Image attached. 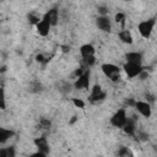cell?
<instances>
[{
    "label": "cell",
    "instance_id": "obj_1",
    "mask_svg": "<svg viewBox=\"0 0 157 157\" xmlns=\"http://www.w3.org/2000/svg\"><path fill=\"white\" fill-rule=\"evenodd\" d=\"M157 23V16H152L150 18H146L137 23V31L140 36L145 39H148L152 36V32L155 29V26Z\"/></svg>",
    "mask_w": 157,
    "mask_h": 157
},
{
    "label": "cell",
    "instance_id": "obj_2",
    "mask_svg": "<svg viewBox=\"0 0 157 157\" xmlns=\"http://www.w3.org/2000/svg\"><path fill=\"white\" fill-rule=\"evenodd\" d=\"M101 70L103 72V75L112 82H118L120 80V74H121V69L115 65V64H112V63H105V64H102L101 66Z\"/></svg>",
    "mask_w": 157,
    "mask_h": 157
},
{
    "label": "cell",
    "instance_id": "obj_3",
    "mask_svg": "<svg viewBox=\"0 0 157 157\" xmlns=\"http://www.w3.org/2000/svg\"><path fill=\"white\" fill-rule=\"evenodd\" d=\"M128 118H129V117H128V114H126V109H125V108H119V109L112 115L109 123H110L112 126H114V128H117V129H123L124 125H125L126 121H128Z\"/></svg>",
    "mask_w": 157,
    "mask_h": 157
},
{
    "label": "cell",
    "instance_id": "obj_4",
    "mask_svg": "<svg viewBox=\"0 0 157 157\" xmlns=\"http://www.w3.org/2000/svg\"><path fill=\"white\" fill-rule=\"evenodd\" d=\"M107 97V93L105 91H103L102 86L96 83L92 86L91 88V92H90V96H88V101L93 104H98V103H102Z\"/></svg>",
    "mask_w": 157,
    "mask_h": 157
},
{
    "label": "cell",
    "instance_id": "obj_5",
    "mask_svg": "<svg viewBox=\"0 0 157 157\" xmlns=\"http://www.w3.org/2000/svg\"><path fill=\"white\" fill-rule=\"evenodd\" d=\"M123 70L129 78H135L141 75V72L145 70V67L142 66V64H134V63L125 61V64L123 65Z\"/></svg>",
    "mask_w": 157,
    "mask_h": 157
},
{
    "label": "cell",
    "instance_id": "obj_6",
    "mask_svg": "<svg viewBox=\"0 0 157 157\" xmlns=\"http://www.w3.org/2000/svg\"><path fill=\"white\" fill-rule=\"evenodd\" d=\"M90 83H91V71H90V69H87L80 77H77L74 81L72 85H74L75 90H88Z\"/></svg>",
    "mask_w": 157,
    "mask_h": 157
},
{
    "label": "cell",
    "instance_id": "obj_7",
    "mask_svg": "<svg viewBox=\"0 0 157 157\" xmlns=\"http://www.w3.org/2000/svg\"><path fill=\"white\" fill-rule=\"evenodd\" d=\"M137 113L140 115H142L144 118H150L151 114H152V108H151V104L146 101H136L135 103V107H134Z\"/></svg>",
    "mask_w": 157,
    "mask_h": 157
},
{
    "label": "cell",
    "instance_id": "obj_8",
    "mask_svg": "<svg viewBox=\"0 0 157 157\" xmlns=\"http://www.w3.org/2000/svg\"><path fill=\"white\" fill-rule=\"evenodd\" d=\"M33 144L37 147V151L38 152H42V153H45V155H48L50 152V147H49V142H48L47 136L42 135V136L36 137L33 140Z\"/></svg>",
    "mask_w": 157,
    "mask_h": 157
},
{
    "label": "cell",
    "instance_id": "obj_9",
    "mask_svg": "<svg viewBox=\"0 0 157 157\" xmlns=\"http://www.w3.org/2000/svg\"><path fill=\"white\" fill-rule=\"evenodd\" d=\"M96 26L102 32H110L112 31V21L108 16H98L96 20Z\"/></svg>",
    "mask_w": 157,
    "mask_h": 157
},
{
    "label": "cell",
    "instance_id": "obj_10",
    "mask_svg": "<svg viewBox=\"0 0 157 157\" xmlns=\"http://www.w3.org/2000/svg\"><path fill=\"white\" fill-rule=\"evenodd\" d=\"M43 18H45L50 25L52 27L53 26H56L58 22H59V10L56 7H53L50 10H48L44 15H43Z\"/></svg>",
    "mask_w": 157,
    "mask_h": 157
},
{
    "label": "cell",
    "instance_id": "obj_11",
    "mask_svg": "<svg viewBox=\"0 0 157 157\" xmlns=\"http://www.w3.org/2000/svg\"><path fill=\"white\" fill-rule=\"evenodd\" d=\"M123 131L129 136H135L136 135V117L135 115L128 118V121L123 128Z\"/></svg>",
    "mask_w": 157,
    "mask_h": 157
},
{
    "label": "cell",
    "instance_id": "obj_12",
    "mask_svg": "<svg viewBox=\"0 0 157 157\" xmlns=\"http://www.w3.org/2000/svg\"><path fill=\"white\" fill-rule=\"evenodd\" d=\"M50 28H52V25H50L45 18H43V17H42V20L39 21V23L36 26L37 33H38L39 36H42V37H47V36L49 34V32H50Z\"/></svg>",
    "mask_w": 157,
    "mask_h": 157
},
{
    "label": "cell",
    "instance_id": "obj_13",
    "mask_svg": "<svg viewBox=\"0 0 157 157\" xmlns=\"http://www.w3.org/2000/svg\"><path fill=\"white\" fill-rule=\"evenodd\" d=\"M80 54H81V58L82 59H86V58H91V56H96V49L91 44V43H86V44H82L80 47Z\"/></svg>",
    "mask_w": 157,
    "mask_h": 157
},
{
    "label": "cell",
    "instance_id": "obj_14",
    "mask_svg": "<svg viewBox=\"0 0 157 157\" xmlns=\"http://www.w3.org/2000/svg\"><path fill=\"white\" fill-rule=\"evenodd\" d=\"M126 63H134V64H142V54L140 52H128L125 54Z\"/></svg>",
    "mask_w": 157,
    "mask_h": 157
},
{
    "label": "cell",
    "instance_id": "obj_15",
    "mask_svg": "<svg viewBox=\"0 0 157 157\" xmlns=\"http://www.w3.org/2000/svg\"><path fill=\"white\" fill-rule=\"evenodd\" d=\"M13 136H15V131L12 129H6V128L0 129V144L4 145L5 142H7Z\"/></svg>",
    "mask_w": 157,
    "mask_h": 157
},
{
    "label": "cell",
    "instance_id": "obj_16",
    "mask_svg": "<svg viewBox=\"0 0 157 157\" xmlns=\"http://www.w3.org/2000/svg\"><path fill=\"white\" fill-rule=\"evenodd\" d=\"M118 37H119V39L123 42V43H125V44H132V42H134V38H132V34H131V32L129 31V29H121L119 33H118Z\"/></svg>",
    "mask_w": 157,
    "mask_h": 157
},
{
    "label": "cell",
    "instance_id": "obj_17",
    "mask_svg": "<svg viewBox=\"0 0 157 157\" xmlns=\"http://www.w3.org/2000/svg\"><path fill=\"white\" fill-rule=\"evenodd\" d=\"M43 90H44V86L38 80H32L28 83V91L31 93H40V92H43Z\"/></svg>",
    "mask_w": 157,
    "mask_h": 157
},
{
    "label": "cell",
    "instance_id": "obj_18",
    "mask_svg": "<svg viewBox=\"0 0 157 157\" xmlns=\"http://www.w3.org/2000/svg\"><path fill=\"white\" fill-rule=\"evenodd\" d=\"M0 157H16L15 146H9V147L0 148Z\"/></svg>",
    "mask_w": 157,
    "mask_h": 157
},
{
    "label": "cell",
    "instance_id": "obj_19",
    "mask_svg": "<svg viewBox=\"0 0 157 157\" xmlns=\"http://www.w3.org/2000/svg\"><path fill=\"white\" fill-rule=\"evenodd\" d=\"M38 129L42 131H49L52 129V121L48 118H40L38 121Z\"/></svg>",
    "mask_w": 157,
    "mask_h": 157
},
{
    "label": "cell",
    "instance_id": "obj_20",
    "mask_svg": "<svg viewBox=\"0 0 157 157\" xmlns=\"http://www.w3.org/2000/svg\"><path fill=\"white\" fill-rule=\"evenodd\" d=\"M117 155H118V157H134L132 151L126 146H120L117 151Z\"/></svg>",
    "mask_w": 157,
    "mask_h": 157
},
{
    "label": "cell",
    "instance_id": "obj_21",
    "mask_svg": "<svg viewBox=\"0 0 157 157\" xmlns=\"http://www.w3.org/2000/svg\"><path fill=\"white\" fill-rule=\"evenodd\" d=\"M72 87H74L72 83H70V82H67V81H61V82L59 83V88H58V90H59L61 93H69Z\"/></svg>",
    "mask_w": 157,
    "mask_h": 157
},
{
    "label": "cell",
    "instance_id": "obj_22",
    "mask_svg": "<svg viewBox=\"0 0 157 157\" xmlns=\"http://www.w3.org/2000/svg\"><path fill=\"white\" fill-rule=\"evenodd\" d=\"M40 20H42V18H39V16H37V15L33 13V12H29V13L27 15V21H28L29 25H34V26H37V25L39 23Z\"/></svg>",
    "mask_w": 157,
    "mask_h": 157
},
{
    "label": "cell",
    "instance_id": "obj_23",
    "mask_svg": "<svg viewBox=\"0 0 157 157\" xmlns=\"http://www.w3.org/2000/svg\"><path fill=\"white\" fill-rule=\"evenodd\" d=\"M36 61L39 63V64H42V65H45V64H48L50 61V56H47V55L39 53V54L36 55Z\"/></svg>",
    "mask_w": 157,
    "mask_h": 157
},
{
    "label": "cell",
    "instance_id": "obj_24",
    "mask_svg": "<svg viewBox=\"0 0 157 157\" xmlns=\"http://www.w3.org/2000/svg\"><path fill=\"white\" fill-rule=\"evenodd\" d=\"M125 20H126V15H125L124 12H118V13H115V16H114V21H115L117 23L124 25V23H125Z\"/></svg>",
    "mask_w": 157,
    "mask_h": 157
},
{
    "label": "cell",
    "instance_id": "obj_25",
    "mask_svg": "<svg viewBox=\"0 0 157 157\" xmlns=\"http://www.w3.org/2000/svg\"><path fill=\"white\" fill-rule=\"evenodd\" d=\"M72 103H74V105L76 107V108H80V109H82V108H85V102L81 99V98H72Z\"/></svg>",
    "mask_w": 157,
    "mask_h": 157
},
{
    "label": "cell",
    "instance_id": "obj_26",
    "mask_svg": "<svg viewBox=\"0 0 157 157\" xmlns=\"http://www.w3.org/2000/svg\"><path fill=\"white\" fill-rule=\"evenodd\" d=\"M135 136H137L136 139H137V140H140V141H147V140H148V135H147V134H145V132H141V131L136 132V135H135Z\"/></svg>",
    "mask_w": 157,
    "mask_h": 157
},
{
    "label": "cell",
    "instance_id": "obj_27",
    "mask_svg": "<svg viewBox=\"0 0 157 157\" xmlns=\"http://www.w3.org/2000/svg\"><path fill=\"white\" fill-rule=\"evenodd\" d=\"M97 11H98L99 16H108V9L105 6H98Z\"/></svg>",
    "mask_w": 157,
    "mask_h": 157
},
{
    "label": "cell",
    "instance_id": "obj_28",
    "mask_svg": "<svg viewBox=\"0 0 157 157\" xmlns=\"http://www.w3.org/2000/svg\"><path fill=\"white\" fill-rule=\"evenodd\" d=\"M29 157H48V155H45V153H42V152H38V151H36V152L31 153V155H29Z\"/></svg>",
    "mask_w": 157,
    "mask_h": 157
},
{
    "label": "cell",
    "instance_id": "obj_29",
    "mask_svg": "<svg viewBox=\"0 0 157 157\" xmlns=\"http://www.w3.org/2000/svg\"><path fill=\"white\" fill-rule=\"evenodd\" d=\"M125 103H126L128 105H130V107H132V108H134V107H135L136 101H135V99H132V98H129V99H126V101H125Z\"/></svg>",
    "mask_w": 157,
    "mask_h": 157
},
{
    "label": "cell",
    "instance_id": "obj_30",
    "mask_svg": "<svg viewBox=\"0 0 157 157\" xmlns=\"http://www.w3.org/2000/svg\"><path fill=\"white\" fill-rule=\"evenodd\" d=\"M139 77H140V80H145V78H147V77H148V72H146V70H144Z\"/></svg>",
    "mask_w": 157,
    "mask_h": 157
},
{
    "label": "cell",
    "instance_id": "obj_31",
    "mask_svg": "<svg viewBox=\"0 0 157 157\" xmlns=\"http://www.w3.org/2000/svg\"><path fill=\"white\" fill-rule=\"evenodd\" d=\"M63 48V52H70V47H66V45H64V47H61Z\"/></svg>",
    "mask_w": 157,
    "mask_h": 157
}]
</instances>
